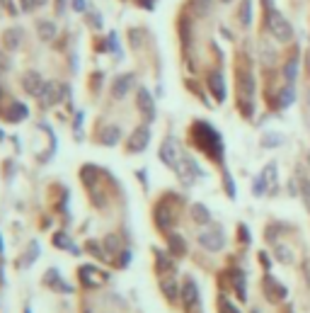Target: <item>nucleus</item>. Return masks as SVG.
I'll return each mask as SVG.
<instances>
[{
  "label": "nucleus",
  "mask_w": 310,
  "mask_h": 313,
  "mask_svg": "<svg viewBox=\"0 0 310 313\" xmlns=\"http://www.w3.org/2000/svg\"><path fill=\"white\" fill-rule=\"evenodd\" d=\"M65 85L61 83H44L41 92H39V100L44 102V107H51V105H58V102L65 97Z\"/></svg>",
  "instance_id": "20e7f679"
},
{
  "label": "nucleus",
  "mask_w": 310,
  "mask_h": 313,
  "mask_svg": "<svg viewBox=\"0 0 310 313\" xmlns=\"http://www.w3.org/2000/svg\"><path fill=\"white\" fill-rule=\"evenodd\" d=\"M136 110L141 112V117H143L146 124H150L155 119V102L146 88H138L136 90Z\"/></svg>",
  "instance_id": "7ed1b4c3"
},
{
  "label": "nucleus",
  "mask_w": 310,
  "mask_h": 313,
  "mask_svg": "<svg viewBox=\"0 0 310 313\" xmlns=\"http://www.w3.org/2000/svg\"><path fill=\"white\" fill-rule=\"evenodd\" d=\"M301 199L305 204V209L310 212V180H301Z\"/></svg>",
  "instance_id": "4be33fe9"
},
{
  "label": "nucleus",
  "mask_w": 310,
  "mask_h": 313,
  "mask_svg": "<svg viewBox=\"0 0 310 313\" xmlns=\"http://www.w3.org/2000/svg\"><path fill=\"white\" fill-rule=\"evenodd\" d=\"M71 3H73V10H78V12L85 10V0H71Z\"/></svg>",
  "instance_id": "7c9ffc66"
},
{
  "label": "nucleus",
  "mask_w": 310,
  "mask_h": 313,
  "mask_svg": "<svg viewBox=\"0 0 310 313\" xmlns=\"http://www.w3.org/2000/svg\"><path fill=\"white\" fill-rule=\"evenodd\" d=\"M199 243H201V248L211 250V253H218V250H223V245H226V236H223L220 228H211V231H204V233H201Z\"/></svg>",
  "instance_id": "39448f33"
},
{
  "label": "nucleus",
  "mask_w": 310,
  "mask_h": 313,
  "mask_svg": "<svg viewBox=\"0 0 310 313\" xmlns=\"http://www.w3.org/2000/svg\"><path fill=\"white\" fill-rule=\"evenodd\" d=\"M182 156H184V151L180 148L177 141H172V138H170V141H165L163 148H160V158H163L165 163H167V168H172V170L180 165Z\"/></svg>",
  "instance_id": "423d86ee"
},
{
  "label": "nucleus",
  "mask_w": 310,
  "mask_h": 313,
  "mask_svg": "<svg viewBox=\"0 0 310 313\" xmlns=\"http://www.w3.org/2000/svg\"><path fill=\"white\" fill-rule=\"evenodd\" d=\"M22 3V10H34L37 5H41L44 0H19Z\"/></svg>",
  "instance_id": "c85d7f7f"
},
{
  "label": "nucleus",
  "mask_w": 310,
  "mask_h": 313,
  "mask_svg": "<svg viewBox=\"0 0 310 313\" xmlns=\"http://www.w3.org/2000/svg\"><path fill=\"white\" fill-rule=\"evenodd\" d=\"M235 289H237V296L245 301V299H247V291H245V277H242V275L235 277Z\"/></svg>",
  "instance_id": "393cba45"
},
{
  "label": "nucleus",
  "mask_w": 310,
  "mask_h": 313,
  "mask_svg": "<svg viewBox=\"0 0 310 313\" xmlns=\"http://www.w3.org/2000/svg\"><path fill=\"white\" fill-rule=\"evenodd\" d=\"M22 85H25V90L29 92V95H37L41 92V88H44V80H41V75L37 73V71H29V73L22 75Z\"/></svg>",
  "instance_id": "0eeeda50"
},
{
  "label": "nucleus",
  "mask_w": 310,
  "mask_h": 313,
  "mask_svg": "<svg viewBox=\"0 0 310 313\" xmlns=\"http://www.w3.org/2000/svg\"><path fill=\"white\" fill-rule=\"evenodd\" d=\"M163 289H165V294L170 296V299H177V286H172V284H167V282H163Z\"/></svg>",
  "instance_id": "c756f323"
},
{
  "label": "nucleus",
  "mask_w": 310,
  "mask_h": 313,
  "mask_svg": "<svg viewBox=\"0 0 310 313\" xmlns=\"http://www.w3.org/2000/svg\"><path fill=\"white\" fill-rule=\"evenodd\" d=\"M264 294L269 301H281L283 296H286V289L274 277H264Z\"/></svg>",
  "instance_id": "1a4fd4ad"
},
{
  "label": "nucleus",
  "mask_w": 310,
  "mask_h": 313,
  "mask_svg": "<svg viewBox=\"0 0 310 313\" xmlns=\"http://www.w3.org/2000/svg\"><path fill=\"white\" fill-rule=\"evenodd\" d=\"M209 88H211V92H213V97L218 102H223L226 100V80H223V73H211L209 75Z\"/></svg>",
  "instance_id": "9d476101"
},
{
  "label": "nucleus",
  "mask_w": 310,
  "mask_h": 313,
  "mask_svg": "<svg viewBox=\"0 0 310 313\" xmlns=\"http://www.w3.org/2000/svg\"><path fill=\"white\" fill-rule=\"evenodd\" d=\"M170 245H172V253H177V255H182V253H184V243H182V238H180V236H174V238L170 240Z\"/></svg>",
  "instance_id": "bb28decb"
},
{
  "label": "nucleus",
  "mask_w": 310,
  "mask_h": 313,
  "mask_svg": "<svg viewBox=\"0 0 310 313\" xmlns=\"http://www.w3.org/2000/svg\"><path fill=\"white\" fill-rule=\"evenodd\" d=\"M148 141H150V131H148V127H138L134 134H131V151H143V148L148 146Z\"/></svg>",
  "instance_id": "9b49d317"
},
{
  "label": "nucleus",
  "mask_w": 310,
  "mask_h": 313,
  "mask_svg": "<svg viewBox=\"0 0 310 313\" xmlns=\"http://www.w3.org/2000/svg\"><path fill=\"white\" fill-rule=\"evenodd\" d=\"M240 22L242 25H250L252 22V8H250V0L242 3V10H240Z\"/></svg>",
  "instance_id": "b1692460"
},
{
  "label": "nucleus",
  "mask_w": 310,
  "mask_h": 313,
  "mask_svg": "<svg viewBox=\"0 0 310 313\" xmlns=\"http://www.w3.org/2000/svg\"><path fill=\"white\" fill-rule=\"evenodd\" d=\"M119 138H121V129L114 127V124H107V127L100 131V143H104V146H114Z\"/></svg>",
  "instance_id": "f8f14e48"
},
{
  "label": "nucleus",
  "mask_w": 310,
  "mask_h": 313,
  "mask_svg": "<svg viewBox=\"0 0 310 313\" xmlns=\"http://www.w3.org/2000/svg\"><path fill=\"white\" fill-rule=\"evenodd\" d=\"M138 3H141V5H143V8H148V10L153 8V0H138Z\"/></svg>",
  "instance_id": "2f4dec72"
},
{
  "label": "nucleus",
  "mask_w": 310,
  "mask_h": 313,
  "mask_svg": "<svg viewBox=\"0 0 310 313\" xmlns=\"http://www.w3.org/2000/svg\"><path fill=\"white\" fill-rule=\"evenodd\" d=\"M80 277H85L82 282L87 286H102L104 282H107V275L104 272H100V269H95V267H80Z\"/></svg>",
  "instance_id": "6e6552de"
},
{
  "label": "nucleus",
  "mask_w": 310,
  "mask_h": 313,
  "mask_svg": "<svg viewBox=\"0 0 310 313\" xmlns=\"http://www.w3.org/2000/svg\"><path fill=\"white\" fill-rule=\"evenodd\" d=\"M22 41V32L19 29H8L5 34H3V46L8 49V51H15Z\"/></svg>",
  "instance_id": "4468645a"
},
{
  "label": "nucleus",
  "mask_w": 310,
  "mask_h": 313,
  "mask_svg": "<svg viewBox=\"0 0 310 313\" xmlns=\"http://www.w3.org/2000/svg\"><path fill=\"white\" fill-rule=\"evenodd\" d=\"M158 260H160V262H158V269H160V272H165V269L172 267V262H170V258H167L165 253H158Z\"/></svg>",
  "instance_id": "a878e982"
},
{
  "label": "nucleus",
  "mask_w": 310,
  "mask_h": 313,
  "mask_svg": "<svg viewBox=\"0 0 310 313\" xmlns=\"http://www.w3.org/2000/svg\"><path fill=\"white\" fill-rule=\"evenodd\" d=\"M174 173L180 175V180H182L184 184H194V180H199V177L204 175V170H201V168L196 165V163H194V160L187 156V153L182 156L180 165L174 168Z\"/></svg>",
  "instance_id": "f03ea898"
},
{
  "label": "nucleus",
  "mask_w": 310,
  "mask_h": 313,
  "mask_svg": "<svg viewBox=\"0 0 310 313\" xmlns=\"http://www.w3.org/2000/svg\"><path fill=\"white\" fill-rule=\"evenodd\" d=\"M131 83H134V75H119L117 80H114V95L117 97H124L128 92V88H131Z\"/></svg>",
  "instance_id": "2eb2a0df"
},
{
  "label": "nucleus",
  "mask_w": 310,
  "mask_h": 313,
  "mask_svg": "<svg viewBox=\"0 0 310 313\" xmlns=\"http://www.w3.org/2000/svg\"><path fill=\"white\" fill-rule=\"evenodd\" d=\"M267 27H269V32H272V37L276 39V41H291L293 37V29L291 25H289V19L283 17L281 12H276V10H269V15H267Z\"/></svg>",
  "instance_id": "f257e3e1"
},
{
  "label": "nucleus",
  "mask_w": 310,
  "mask_h": 313,
  "mask_svg": "<svg viewBox=\"0 0 310 313\" xmlns=\"http://www.w3.org/2000/svg\"><path fill=\"white\" fill-rule=\"evenodd\" d=\"M39 34H41V39H46V41H49V39H54L56 27L51 25V22H41V25H39Z\"/></svg>",
  "instance_id": "aec40b11"
},
{
  "label": "nucleus",
  "mask_w": 310,
  "mask_h": 313,
  "mask_svg": "<svg viewBox=\"0 0 310 313\" xmlns=\"http://www.w3.org/2000/svg\"><path fill=\"white\" fill-rule=\"evenodd\" d=\"M279 141H281V136H276V134H269V136L264 138V146L267 148H274V146H279Z\"/></svg>",
  "instance_id": "cd10ccee"
},
{
  "label": "nucleus",
  "mask_w": 310,
  "mask_h": 313,
  "mask_svg": "<svg viewBox=\"0 0 310 313\" xmlns=\"http://www.w3.org/2000/svg\"><path fill=\"white\" fill-rule=\"evenodd\" d=\"M267 190H269V182H267V177L264 175H259L255 180V187H252V192L257 194V197H259V194H264Z\"/></svg>",
  "instance_id": "5701e85b"
},
{
  "label": "nucleus",
  "mask_w": 310,
  "mask_h": 313,
  "mask_svg": "<svg viewBox=\"0 0 310 313\" xmlns=\"http://www.w3.org/2000/svg\"><path fill=\"white\" fill-rule=\"evenodd\" d=\"M5 117H8L10 121L25 119V117H27V107H25V105H19V102H15V105L10 107V112H8V114H5Z\"/></svg>",
  "instance_id": "f3484780"
},
{
  "label": "nucleus",
  "mask_w": 310,
  "mask_h": 313,
  "mask_svg": "<svg viewBox=\"0 0 310 313\" xmlns=\"http://www.w3.org/2000/svg\"><path fill=\"white\" fill-rule=\"evenodd\" d=\"M182 299H184V304L187 306H194L196 301H199V289H196V284H194L192 279H187V282H184Z\"/></svg>",
  "instance_id": "ddd939ff"
},
{
  "label": "nucleus",
  "mask_w": 310,
  "mask_h": 313,
  "mask_svg": "<svg viewBox=\"0 0 310 313\" xmlns=\"http://www.w3.org/2000/svg\"><path fill=\"white\" fill-rule=\"evenodd\" d=\"M192 216H194V221H196V223H209L211 221V214H209V209H206L204 204H194V206H192Z\"/></svg>",
  "instance_id": "dca6fc26"
},
{
  "label": "nucleus",
  "mask_w": 310,
  "mask_h": 313,
  "mask_svg": "<svg viewBox=\"0 0 310 313\" xmlns=\"http://www.w3.org/2000/svg\"><path fill=\"white\" fill-rule=\"evenodd\" d=\"M0 250H3V240H0Z\"/></svg>",
  "instance_id": "473e14b6"
},
{
  "label": "nucleus",
  "mask_w": 310,
  "mask_h": 313,
  "mask_svg": "<svg viewBox=\"0 0 310 313\" xmlns=\"http://www.w3.org/2000/svg\"><path fill=\"white\" fill-rule=\"evenodd\" d=\"M293 97H296V95H293V85L289 83V85H286V88L281 90V97H279L281 107H291V105H293Z\"/></svg>",
  "instance_id": "6ab92c4d"
},
{
  "label": "nucleus",
  "mask_w": 310,
  "mask_h": 313,
  "mask_svg": "<svg viewBox=\"0 0 310 313\" xmlns=\"http://www.w3.org/2000/svg\"><path fill=\"white\" fill-rule=\"evenodd\" d=\"M296 71H298V61H296V58H291V61L286 64V68H283V75H286V80H289V83H293Z\"/></svg>",
  "instance_id": "412c9836"
},
{
  "label": "nucleus",
  "mask_w": 310,
  "mask_h": 313,
  "mask_svg": "<svg viewBox=\"0 0 310 313\" xmlns=\"http://www.w3.org/2000/svg\"><path fill=\"white\" fill-rule=\"evenodd\" d=\"M274 253H276V258L279 260H283V262H286V265H291L293 260V250L291 248H286V245H276V250H274Z\"/></svg>",
  "instance_id": "a211bd4d"
}]
</instances>
